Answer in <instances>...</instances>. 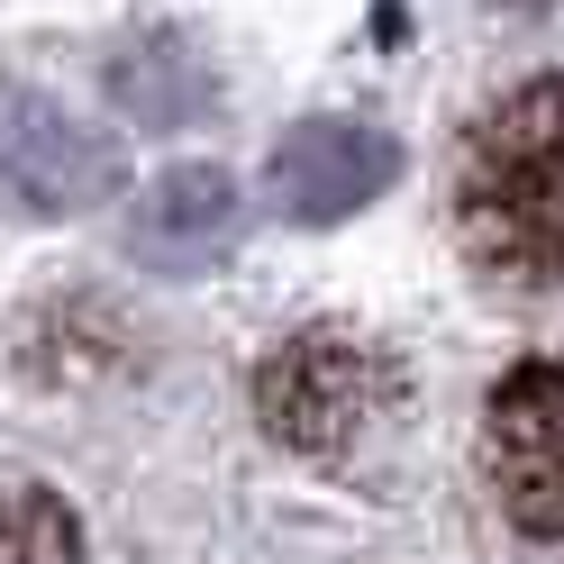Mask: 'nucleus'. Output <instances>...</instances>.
<instances>
[{"mask_svg": "<svg viewBox=\"0 0 564 564\" xmlns=\"http://www.w3.org/2000/svg\"><path fill=\"white\" fill-rule=\"evenodd\" d=\"M455 237L501 282H564V74L510 91L455 164Z\"/></svg>", "mask_w": 564, "mask_h": 564, "instance_id": "nucleus-1", "label": "nucleus"}, {"mask_svg": "<svg viewBox=\"0 0 564 564\" xmlns=\"http://www.w3.org/2000/svg\"><path fill=\"white\" fill-rule=\"evenodd\" d=\"M256 410H264V429L292 455L337 465V455L373 446L401 419V365L382 356L373 337H356V328H301V337H282L264 356Z\"/></svg>", "mask_w": 564, "mask_h": 564, "instance_id": "nucleus-2", "label": "nucleus"}, {"mask_svg": "<svg viewBox=\"0 0 564 564\" xmlns=\"http://www.w3.org/2000/svg\"><path fill=\"white\" fill-rule=\"evenodd\" d=\"M482 482L538 555H564V346L501 373L482 401Z\"/></svg>", "mask_w": 564, "mask_h": 564, "instance_id": "nucleus-3", "label": "nucleus"}, {"mask_svg": "<svg viewBox=\"0 0 564 564\" xmlns=\"http://www.w3.org/2000/svg\"><path fill=\"white\" fill-rule=\"evenodd\" d=\"M110 192H119V155L91 128H74L55 100H28V91L0 100V200L10 209L64 219V209H91Z\"/></svg>", "mask_w": 564, "mask_h": 564, "instance_id": "nucleus-4", "label": "nucleus"}, {"mask_svg": "<svg viewBox=\"0 0 564 564\" xmlns=\"http://www.w3.org/2000/svg\"><path fill=\"white\" fill-rule=\"evenodd\" d=\"M392 137L373 128H346V119H310L273 147V200L292 209V219H346V209H365L373 192H392Z\"/></svg>", "mask_w": 564, "mask_h": 564, "instance_id": "nucleus-5", "label": "nucleus"}, {"mask_svg": "<svg viewBox=\"0 0 564 564\" xmlns=\"http://www.w3.org/2000/svg\"><path fill=\"white\" fill-rule=\"evenodd\" d=\"M237 228V183L228 173H209V164H192V173H164V183L147 192V219H137V237L155 246V256H173V246H219Z\"/></svg>", "mask_w": 564, "mask_h": 564, "instance_id": "nucleus-6", "label": "nucleus"}, {"mask_svg": "<svg viewBox=\"0 0 564 564\" xmlns=\"http://www.w3.org/2000/svg\"><path fill=\"white\" fill-rule=\"evenodd\" d=\"M0 564H83L74 510L37 482H0Z\"/></svg>", "mask_w": 564, "mask_h": 564, "instance_id": "nucleus-7", "label": "nucleus"}]
</instances>
